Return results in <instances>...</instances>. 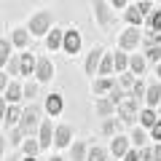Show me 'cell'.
Here are the masks:
<instances>
[{"mask_svg":"<svg viewBox=\"0 0 161 161\" xmlns=\"http://www.w3.org/2000/svg\"><path fill=\"white\" fill-rule=\"evenodd\" d=\"M126 126L121 118H105V124H102V134L105 137H115V134H121V129Z\"/></svg>","mask_w":161,"mask_h":161,"instance_id":"7402d4cb","label":"cell"},{"mask_svg":"<svg viewBox=\"0 0 161 161\" xmlns=\"http://www.w3.org/2000/svg\"><path fill=\"white\" fill-rule=\"evenodd\" d=\"M30 35H32L30 30H24V27H16V30L11 32L14 46H16V48H27V43H30Z\"/></svg>","mask_w":161,"mask_h":161,"instance_id":"484cf974","label":"cell"},{"mask_svg":"<svg viewBox=\"0 0 161 161\" xmlns=\"http://www.w3.org/2000/svg\"><path fill=\"white\" fill-rule=\"evenodd\" d=\"M129 137H132L134 148H145V145L150 142V129H145L142 124H140V126H132V134H129Z\"/></svg>","mask_w":161,"mask_h":161,"instance_id":"ac0fdd59","label":"cell"},{"mask_svg":"<svg viewBox=\"0 0 161 161\" xmlns=\"http://www.w3.org/2000/svg\"><path fill=\"white\" fill-rule=\"evenodd\" d=\"M148 27H156V30H161V6H158V8H156V11L148 16Z\"/></svg>","mask_w":161,"mask_h":161,"instance_id":"f35d334b","label":"cell"},{"mask_svg":"<svg viewBox=\"0 0 161 161\" xmlns=\"http://www.w3.org/2000/svg\"><path fill=\"white\" fill-rule=\"evenodd\" d=\"M115 83H118V80H115L113 75H97V78H92L94 97H105V94H110V89H113Z\"/></svg>","mask_w":161,"mask_h":161,"instance_id":"30bf717a","label":"cell"},{"mask_svg":"<svg viewBox=\"0 0 161 161\" xmlns=\"http://www.w3.org/2000/svg\"><path fill=\"white\" fill-rule=\"evenodd\" d=\"M145 59L158 64L161 62V43H145Z\"/></svg>","mask_w":161,"mask_h":161,"instance_id":"4dcf8cb0","label":"cell"},{"mask_svg":"<svg viewBox=\"0 0 161 161\" xmlns=\"http://www.w3.org/2000/svg\"><path fill=\"white\" fill-rule=\"evenodd\" d=\"M40 142H38V137H24V142H22V153L24 156H38L40 153Z\"/></svg>","mask_w":161,"mask_h":161,"instance_id":"83f0119b","label":"cell"},{"mask_svg":"<svg viewBox=\"0 0 161 161\" xmlns=\"http://www.w3.org/2000/svg\"><path fill=\"white\" fill-rule=\"evenodd\" d=\"M8 73H11V75H22V57H19V54H14V57H11V62H8Z\"/></svg>","mask_w":161,"mask_h":161,"instance_id":"8d00e7d4","label":"cell"},{"mask_svg":"<svg viewBox=\"0 0 161 161\" xmlns=\"http://www.w3.org/2000/svg\"><path fill=\"white\" fill-rule=\"evenodd\" d=\"M54 78V62L48 57H38V67H35V80L38 83H48Z\"/></svg>","mask_w":161,"mask_h":161,"instance_id":"7c38bea8","label":"cell"},{"mask_svg":"<svg viewBox=\"0 0 161 161\" xmlns=\"http://www.w3.org/2000/svg\"><path fill=\"white\" fill-rule=\"evenodd\" d=\"M118 83L126 89V92H132V86L137 83V75H134L132 70H126V73H121V75H118Z\"/></svg>","mask_w":161,"mask_h":161,"instance_id":"e575fe53","label":"cell"},{"mask_svg":"<svg viewBox=\"0 0 161 161\" xmlns=\"http://www.w3.org/2000/svg\"><path fill=\"white\" fill-rule=\"evenodd\" d=\"M153 161H161V142L153 145Z\"/></svg>","mask_w":161,"mask_h":161,"instance_id":"f6af8a7d","label":"cell"},{"mask_svg":"<svg viewBox=\"0 0 161 161\" xmlns=\"http://www.w3.org/2000/svg\"><path fill=\"white\" fill-rule=\"evenodd\" d=\"M140 156H142V161H153V145H145V148H140Z\"/></svg>","mask_w":161,"mask_h":161,"instance_id":"60d3db41","label":"cell"},{"mask_svg":"<svg viewBox=\"0 0 161 161\" xmlns=\"http://www.w3.org/2000/svg\"><path fill=\"white\" fill-rule=\"evenodd\" d=\"M126 97H129V92H126V89H124V86H121V83H115V86L110 89V94H108V99H110V102L115 105V108H118V105L124 102V99H126Z\"/></svg>","mask_w":161,"mask_h":161,"instance_id":"f546056e","label":"cell"},{"mask_svg":"<svg viewBox=\"0 0 161 161\" xmlns=\"http://www.w3.org/2000/svg\"><path fill=\"white\" fill-rule=\"evenodd\" d=\"M145 43H161V30L148 27L145 30Z\"/></svg>","mask_w":161,"mask_h":161,"instance_id":"74e56055","label":"cell"},{"mask_svg":"<svg viewBox=\"0 0 161 161\" xmlns=\"http://www.w3.org/2000/svg\"><path fill=\"white\" fill-rule=\"evenodd\" d=\"M54 27V14L51 11H35L27 22V30L32 32V38H46Z\"/></svg>","mask_w":161,"mask_h":161,"instance_id":"6da1fadb","label":"cell"},{"mask_svg":"<svg viewBox=\"0 0 161 161\" xmlns=\"http://www.w3.org/2000/svg\"><path fill=\"white\" fill-rule=\"evenodd\" d=\"M113 161H124V158H115V156H113Z\"/></svg>","mask_w":161,"mask_h":161,"instance_id":"681fc988","label":"cell"},{"mask_svg":"<svg viewBox=\"0 0 161 161\" xmlns=\"http://www.w3.org/2000/svg\"><path fill=\"white\" fill-rule=\"evenodd\" d=\"M40 124H43V118H40V108H38V105H30V108H24L19 129H22L27 137H35V134H38Z\"/></svg>","mask_w":161,"mask_h":161,"instance_id":"277c9868","label":"cell"},{"mask_svg":"<svg viewBox=\"0 0 161 161\" xmlns=\"http://www.w3.org/2000/svg\"><path fill=\"white\" fill-rule=\"evenodd\" d=\"M132 148H134V145H132V137H126L124 132L115 134V137H110V153H113L115 158H124Z\"/></svg>","mask_w":161,"mask_h":161,"instance_id":"ba28073f","label":"cell"},{"mask_svg":"<svg viewBox=\"0 0 161 161\" xmlns=\"http://www.w3.org/2000/svg\"><path fill=\"white\" fill-rule=\"evenodd\" d=\"M89 156V145L83 142V140H75L73 145H70V158L73 161H86Z\"/></svg>","mask_w":161,"mask_h":161,"instance_id":"d4e9b609","label":"cell"},{"mask_svg":"<svg viewBox=\"0 0 161 161\" xmlns=\"http://www.w3.org/2000/svg\"><path fill=\"white\" fill-rule=\"evenodd\" d=\"M92 8H94V22L102 30L115 24V14H113V3L110 0H92Z\"/></svg>","mask_w":161,"mask_h":161,"instance_id":"3957f363","label":"cell"},{"mask_svg":"<svg viewBox=\"0 0 161 161\" xmlns=\"http://www.w3.org/2000/svg\"><path fill=\"white\" fill-rule=\"evenodd\" d=\"M129 94H132L134 99H140V102H145V94H148V86H145V80H142V78H137V83L132 86V92H129Z\"/></svg>","mask_w":161,"mask_h":161,"instance_id":"836d02e7","label":"cell"},{"mask_svg":"<svg viewBox=\"0 0 161 161\" xmlns=\"http://www.w3.org/2000/svg\"><path fill=\"white\" fill-rule=\"evenodd\" d=\"M110 3H113V8H121V11L129 8V0H110Z\"/></svg>","mask_w":161,"mask_h":161,"instance_id":"ee69618b","label":"cell"},{"mask_svg":"<svg viewBox=\"0 0 161 161\" xmlns=\"http://www.w3.org/2000/svg\"><path fill=\"white\" fill-rule=\"evenodd\" d=\"M70 140H73V129H70L67 124H59L57 134H54V145H57V148H70Z\"/></svg>","mask_w":161,"mask_h":161,"instance_id":"d6986e66","label":"cell"},{"mask_svg":"<svg viewBox=\"0 0 161 161\" xmlns=\"http://www.w3.org/2000/svg\"><path fill=\"white\" fill-rule=\"evenodd\" d=\"M102 57H105V48H102V46H94L92 51L86 54L83 70H86V75H89V78H97V75H99V64H102Z\"/></svg>","mask_w":161,"mask_h":161,"instance_id":"8992f818","label":"cell"},{"mask_svg":"<svg viewBox=\"0 0 161 161\" xmlns=\"http://www.w3.org/2000/svg\"><path fill=\"white\" fill-rule=\"evenodd\" d=\"M113 57H115V73H118V75L126 73V70H129V57H132V54H129V51H121V48H118Z\"/></svg>","mask_w":161,"mask_h":161,"instance_id":"f1b7e54d","label":"cell"},{"mask_svg":"<svg viewBox=\"0 0 161 161\" xmlns=\"http://www.w3.org/2000/svg\"><path fill=\"white\" fill-rule=\"evenodd\" d=\"M48 161H64V158H62V156H51V158H48Z\"/></svg>","mask_w":161,"mask_h":161,"instance_id":"7dc6e473","label":"cell"},{"mask_svg":"<svg viewBox=\"0 0 161 161\" xmlns=\"http://www.w3.org/2000/svg\"><path fill=\"white\" fill-rule=\"evenodd\" d=\"M22 113L24 110H19L16 105H11V102H3V129H14V126H19L22 124Z\"/></svg>","mask_w":161,"mask_h":161,"instance_id":"9c48e42d","label":"cell"},{"mask_svg":"<svg viewBox=\"0 0 161 161\" xmlns=\"http://www.w3.org/2000/svg\"><path fill=\"white\" fill-rule=\"evenodd\" d=\"M24 161H38V158H35V156H24Z\"/></svg>","mask_w":161,"mask_h":161,"instance_id":"c3c4849f","label":"cell"},{"mask_svg":"<svg viewBox=\"0 0 161 161\" xmlns=\"http://www.w3.org/2000/svg\"><path fill=\"white\" fill-rule=\"evenodd\" d=\"M115 115H118L126 126H134V124L140 121V99H134L132 94H129V97L118 105V113H115Z\"/></svg>","mask_w":161,"mask_h":161,"instance_id":"5b68a950","label":"cell"},{"mask_svg":"<svg viewBox=\"0 0 161 161\" xmlns=\"http://www.w3.org/2000/svg\"><path fill=\"white\" fill-rule=\"evenodd\" d=\"M43 110H46V115H51V118L62 115V110H64V99H62V94H48L46 102H43Z\"/></svg>","mask_w":161,"mask_h":161,"instance_id":"4fadbf2b","label":"cell"},{"mask_svg":"<svg viewBox=\"0 0 161 161\" xmlns=\"http://www.w3.org/2000/svg\"><path fill=\"white\" fill-rule=\"evenodd\" d=\"M86 161H108V150H105L102 145H92V148H89Z\"/></svg>","mask_w":161,"mask_h":161,"instance_id":"d6a6232c","label":"cell"},{"mask_svg":"<svg viewBox=\"0 0 161 161\" xmlns=\"http://www.w3.org/2000/svg\"><path fill=\"white\" fill-rule=\"evenodd\" d=\"M140 43H145V32L137 24H129V27L118 35V48L121 51H134V48H140Z\"/></svg>","mask_w":161,"mask_h":161,"instance_id":"7a4b0ae2","label":"cell"},{"mask_svg":"<svg viewBox=\"0 0 161 161\" xmlns=\"http://www.w3.org/2000/svg\"><path fill=\"white\" fill-rule=\"evenodd\" d=\"M22 75L24 78H35V67H38V57H32L30 51H24L22 48Z\"/></svg>","mask_w":161,"mask_h":161,"instance_id":"e0dca14e","label":"cell"},{"mask_svg":"<svg viewBox=\"0 0 161 161\" xmlns=\"http://www.w3.org/2000/svg\"><path fill=\"white\" fill-rule=\"evenodd\" d=\"M94 113H97L99 118H113V115L118 113V108H115L108 97H97V102H94Z\"/></svg>","mask_w":161,"mask_h":161,"instance_id":"9a60e30c","label":"cell"},{"mask_svg":"<svg viewBox=\"0 0 161 161\" xmlns=\"http://www.w3.org/2000/svg\"><path fill=\"white\" fill-rule=\"evenodd\" d=\"M67 57H75L80 51V32L75 27H67L64 30V48H62Z\"/></svg>","mask_w":161,"mask_h":161,"instance_id":"8fae6325","label":"cell"},{"mask_svg":"<svg viewBox=\"0 0 161 161\" xmlns=\"http://www.w3.org/2000/svg\"><path fill=\"white\" fill-rule=\"evenodd\" d=\"M11 43H14V40H8V38H3V40H0V67H3V70L8 67V62H11V57H14Z\"/></svg>","mask_w":161,"mask_h":161,"instance_id":"4316f807","label":"cell"},{"mask_svg":"<svg viewBox=\"0 0 161 161\" xmlns=\"http://www.w3.org/2000/svg\"><path fill=\"white\" fill-rule=\"evenodd\" d=\"M124 161H142V156H140V148H132L126 156H124Z\"/></svg>","mask_w":161,"mask_h":161,"instance_id":"b9f144b4","label":"cell"},{"mask_svg":"<svg viewBox=\"0 0 161 161\" xmlns=\"http://www.w3.org/2000/svg\"><path fill=\"white\" fill-rule=\"evenodd\" d=\"M46 48H48V51H59V48H64V30L62 27H51V32L46 35Z\"/></svg>","mask_w":161,"mask_h":161,"instance_id":"2e32d148","label":"cell"},{"mask_svg":"<svg viewBox=\"0 0 161 161\" xmlns=\"http://www.w3.org/2000/svg\"><path fill=\"white\" fill-rule=\"evenodd\" d=\"M145 105H148V108H158V105H161V80H153V83L148 86Z\"/></svg>","mask_w":161,"mask_h":161,"instance_id":"ffe728a7","label":"cell"},{"mask_svg":"<svg viewBox=\"0 0 161 161\" xmlns=\"http://www.w3.org/2000/svg\"><path fill=\"white\" fill-rule=\"evenodd\" d=\"M113 73H115V57L105 51V57H102V64H99V75H113Z\"/></svg>","mask_w":161,"mask_h":161,"instance_id":"1f68e13d","label":"cell"},{"mask_svg":"<svg viewBox=\"0 0 161 161\" xmlns=\"http://www.w3.org/2000/svg\"><path fill=\"white\" fill-rule=\"evenodd\" d=\"M150 140H156V142H161V121L156 124L153 129H150Z\"/></svg>","mask_w":161,"mask_h":161,"instance_id":"7bdbcfd3","label":"cell"},{"mask_svg":"<svg viewBox=\"0 0 161 161\" xmlns=\"http://www.w3.org/2000/svg\"><path fill=\"white\" fill-rule=\"evenodd\" d=\"M158 121H161V118L156 115V108H148V105H145V108L140 110V124H142L145 129H153Z\"/></svg>","mask_w":161,"mask_h":161,"instance_id":"44dd1931","label":"cell"},{"mask_svg":"<svg viewBox=\"0 0 161 161\" xmlns=\"http://www.w3.org/2000/svg\"><path fill=\"white\" fill-rule=\"evenodd\" d=\"M145 67H148V59H145V54H132V57H129V70H132L137 78H142Z\"/></svg>","mask_w":161,"mask_h":161,"instance_id":"603a6c76","label":"cell"},{"mask_svg":"<svg viewBox=\"0 0 161 161\" xmlns=\"http://www.w3.org/2000/svg\"><path fill=\"white\" fill-rule=\"evenodd\" d=\"M19 99H24V83H19V80H11V83H8V89L3 92V102L16 105Z\"/></svg>","mask_w":161,"mask_h":161,"instance_id":"5bb4252c","label":"cell"},{"mask_svg":"<svg viewBox=\"0 0 161 161\" xmlns=\"http://www.w3.org/2000/svg\"><path fill=\"white\" fill-rule=\"evenodd\" d=\"M137 3H140V0H137Z\"/></svg>","mask_w":161,"mask_h":161,"instance_id":"f907efd6","label":"cell"},{"mask_svg":"<svg viewBox=\"0 0 161 161\" xmlns=\"http://www.w3.org/2000/svg\"><path fill=\"white\" fill-rule=\"evenodd\" d=\"M54 134H57V126H54V121H51V115L48 118H43V124H40V129H38V142H40V148L43 150H48L54 145Z\"/></svg>","mask_w":161,"mask_h":161,"instance_id":"52a82bcc","label":"cell"},{"mask_svg":"<svg viewBox=\"0 0 161 161\" xmlns=\"http://www.w3.org/2000/svg\"><path fill=\"white\" fill-rule=\"evenodd\" d=\"M156 75H158V80H161V62L156 64Z\"/></svg>","mask_w":161,"mask_h":161,"instance_id":"bcb514c9","label":"cell"},{"mask_svg":"<svg viewBox=\"0 0 161 161\" xmlns=\"http://www.w3.org/2000/svg\"><path fill=\"white\" fill-rule=\"evenodd\" d=\"M124 19H126L129 24H137V27H142V22H145V19H148V16H145V14L140 11V6H137V3H134V6H129L126 11H124Z\"/></svg>","mask_w":161,"mask_h":161,"instance_id":"cb8c5ba5","label":"cell"},{"mask_svg":"<svg viewBox=\"0 0 161 161\" xmlns=\"http://www.w3.org/2000/svg\"><path fill=\"white\" fill-rule=\"evenodd\" d=\"M38 80L35 78H27V83H24V99H30V102H32V97H38Z\"/></svg>","mask_w":161,"mask_h":161,"instance_id":"d590c367","label":"cell"},{"mask_svg":"<svg viewBox=\"0 0 161 161\" xmlns=\"http://www.w3.org/2000/svg\"><path fill=\"white\" fill-rule=\"evenodd\" d=\"M137 6H140V11H142V14H145V16H150V14H153V11H156V8H153V0H140Z\"/></svg>","mask_w":161,"mask_h":161,"instance_id":"ab89813d","label":"cell"}]
</instances>
